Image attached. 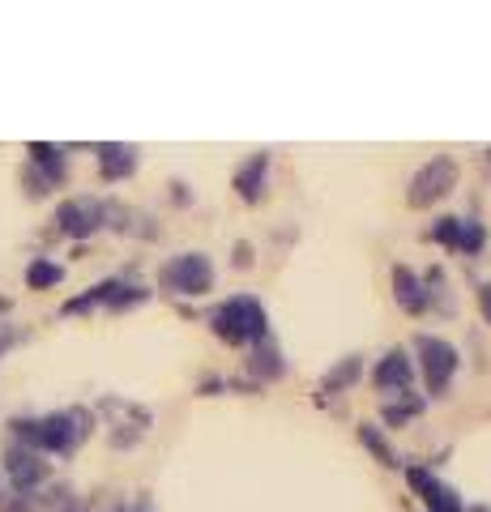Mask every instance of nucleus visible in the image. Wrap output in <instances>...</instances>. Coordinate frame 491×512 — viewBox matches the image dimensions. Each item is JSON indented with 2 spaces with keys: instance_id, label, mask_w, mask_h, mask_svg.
I'll return each instance as SVG.
<instances>
[{
  "instance_id": "nucleus-1",
  "label": "nucleus",
  "mask_w": 491,
  "mask_h": 512,
  "mask_svg": "<svg viewBox=\"0 0 491 512\" xmlns=\"http://www.w3.org/2000/svg\"><path fill=\"white\" fill-rule=\"evenodd\" d=\"M86 410H56L43 414V419H18L13 423V440L22 448H35V453H73L77 444L86 440Z\"/></svg>"
},
{
  "instance_id": "nucleus-2",
  "label": "nucleus",
  "mask_w": 491,
  "mask_h": 512,
  "mask_svg": "<svg viewBox=\"0 0 491 512\" xmlns=\"http://www.w3.org/2000/svg\"><path fill=\"white\" fill-rule=\"evenodd\" d=\"M214 333L227 346H248L265 342V308L252 295H235L214 312Z\"/></svg>"
},
{
  "instance_id": "nucleus-3",
  "label": "nucleus",
  "mask_w": 491,
  "mask_h": 512,
  "mask_svg": "<svg viewBox=\"0 0 491 512\" xmlns=\"http://www.w3.org/2000/svg\"><path fill=\"white\" fill-rule=\"evenodd\" d=\"M158 282L176 295H205L214 286V265L205 252H184V256H171V261L158 269Z\"/></svg>"
},
{
  "instance_id": "nucleus-4",
  "label": "nucleus",
  "mask_w": 491,
  "mask_h": 512,
  "mask_svg": "<svg viewBox=\"0 0 491 512\" xmlns=\"http://www.w3.org/2000/svg\"><path fill=\"white\" fill-rule=\"evenodd\" d=\"M453 188H457V163H453V158L440 154V158H432L427 167H419V175L410 180L406 205H410V210H427V205L445 201Z\"/></svg>"
},
{
  "instance_id": "nucleus-5",
  "label": "nucleus",
  "mask_w": 491,
  "mask_h": 512,
  "mask_svg": "<svg viewBox=\"0 0 491 512\" xmlns=\"http://www.w3.org/2000/svg\"><path fill=\"white\" fill-rule=\"evenodd\" d=\"M419 355H423L427 393L440 397L457 376V346H449L445 338H419Z\"/></svg>"
},
{
  "instance_id": "nucleus-6",
  "label": "nucleus",
  "mask_w": 491,
  "mask_h": 512,
  "mask_svg": "<svg viewBox=\"0 0 491 512\" xmlns=\"http://www.w3.org/2000/svg\"><path fill=\"white\" fill-rule=\"evenodd\" d=\"M103 205L99 201H90V197H73V201H65L56 210V227L65 231V235H73V239H86V235H94L103 227Z\"/></svg>"
},
{
  "instance_id": "nucleus-7",
  "label": "nucleus",
  "mask_w": 491,
  "mask_h": 512,
  "mask_svg": "<svg viewBox=\"0 0 491 512\" xmlns=\"http://www.w3.org/2000/svg\"><path fill=\"white\" fill-rule=\"evenodd\" d=\"M150 291H141V286H124V282H99L90 295H82V299H69L65 303V312L73 316V312H90V308H99V303H107V308H133V303H141Z\"/></svg>"
},
{
  "instance_id": "nucleus-8",
  "label": "nucleus",
  "mask_w": 491,
  "mask_h": 512,
  "mask_svg": "<svg viewBox=\"0 0 491 512\" xmlns=\"http://www.w3.org/2000/svg\"><path fill=\"white\" fill-rule=\"evenodd\" d=\"M5 474H9V483L26 495V491H35V487L43 483V478H47V461L35 453V448L13 444L9 453H5Z\"/></svg>"
},
{
  "instance_id": "nucleus-9",
  "label": "nucleus",
  "mask_w": 491,
  "mask_h": 512,
  "mask_svg": "<svg viewBox=\"0 0 491 512\" xmlns=\"http://www.w3.org/2000/svg\"><path fill=\"white\" fill-rule=\"evenodd\" d=\"M432 239H440V244H449V248H462V252H479L487 235L474 218H440L432 227Z\"/></svg>"
},
{
  "instance_id": "nucleus-10",
  "label": "nucleus",
  "mask_w": 491,
  "mask_h": 512,
  "mask_svg": "<svg viewBox=\"0 0 491 512\" xmlns=\"http://www.w3.org/2000/svg\"><path fill=\"white\" fill-rule=\"evenodd\" d=\"M372 380H376V389H385V393H406L410 380H415V363L406 359V350H389V355L376 363Z\"/></svg>"
},
{
  "instance_id": "nucleus-11",
  "label": "nucleus",
  "mask_w": 491,
  "mask_h": 512,
  "mask_svg": "<svg viewBox=\"0 0 491 512\" xmlns=\"http://www.w3.org/2000/svg\"><path fill=\"white\" fill-rule=\"evenodd\" d=\"M406 478H410V487H419V495H423L427 504H432V512H462V500H457V491H449L445 483H436V478L427 474V470L410 466Z\"/></svg>"
},
{
  "instance_id": "nucleus-12",
  "label": "nucleus",
  "mask_w": 491,
  "mask_h": 512,
  "mask_svg": "<svg viewBox=\"0 0 491 512\" xmlns=\"http://www.w3.org/2000/svg\"><path fill=\"white\" fill-rule=\"evenodd\" d=\"M393 291H398V303H402V308H406L410 316L427 312V295H423V286H419V278L410 274L406 265L393 269Z\"/></svg>"
},
{
  "instance_id": "nucleus-13",
  "label": "nucleus",
  "mask_w": 491,
  "mask_h": 512,
  "mask_svg": "<svg viewBox=\"0 0 491 512\" xmlns=\"http://www.w3.org/2000/svg\"><path fill=\"white\" fill-rule=\"evenodd\" d=\"M133 167H137V154L129 146H99L103 180H124V175H133Z\"/></svg>"
},
{
  "instance_id": "nucleus-14",
  "label": "nucleus",
  "mask_w": 491,
  "mask_h": 512,
  "mask_svg": "<svg viewBox=\"0 0 491 512\" xmlns=\"http://www.w3.org/2000/svg\"><path fill=\"white\" fill-rule=\"evenodd\" d=\"M265 167H269V158H265V154H252L248 163H244L240 171H235V188H240V197H244V201H261Z\"/></svg>"
},
{
  "instance_id": "nucleus-15",
  "label": "nucleus",
  "mask_w": 491,
  "mask_h": 512,
  "mask_svg": "<svg viewBox=\"0 0 491 512\" xmlns=\"http://www.w3.org/2000/svg\"><path fill=\"white\" fill-rule=\"evenodd\" d=\"M60 278H65V269H60L56 261H30V269H26V286L30 291H47V286H56Z\"/></svg>"
},
{
  "instance_id": "nucleus-16",
  "label": "nucleus",
  "mask_w": 491,
  "mask_h": 512,
  "mask_svg": "<svg viewBox=\"0 0 491 512\" xmlns=\"http://www.w3.org/2000/svg\"><path fill=\"white\" fill-rule=\"evenodd\" d=\"M363 372V363L351 355V359H342L338 367H334V372H329L325 376V393H338V389H346V384H355V376Z\"/></svg>"
},
{
  "instance_id": "nucleus-17",
  "label": "nucleus",
  "mask_w": 491,
  "mask_h": 512,
  "mask_svg": "<svg viewBox=\"0 0 491 512\" xmlns=\"http://www.w3.org/2000/svg\"><path fill=\"white\" fill-rule=\"evenodd\" d=\"M359 440H363V444H368V448H372V453H376V461H380V466H398V457H393V453H389V444H385V436H380V431H376L372 423H363V427H359Z\"/></svg>"
},
{
  "instance_id": "nucleus-18",
  "label": "nucleus",
  "mask_w": 491,
  "mask_h": 512,
  "mask_svg": "<svg viewBox=\"0 0 491 512\" xmlns=\"http://www.w3.org/2000/svg\"><path fill=\"white\" fill-rule=\"evenodd\" d=\"M252 367H257L261 376H278V372H282V363H278V350H274V346H265V350L257 346V355H252Z\"/></svg>"
},
{
  "instance_id": "nucleus-19",
  "label": "nucleus",
  "mask_w": 491,
  "mask_h": 512,
  "mask_svg": "<svg viewBox=\"0 0 491 512\" xmlns=\"http://www.w3.org/2000/svg\"><path fill=\"white\" fill-rule=\"evenodd\" d=\"M419 410H423V402H406V406H389V410H385V419H389V423H398V427H402L406 419H415V414H419Z\"/></svg>"
},
{
  "instance_id": "nucleus-20",
  "label": "nucleus",
  "mask_w": 491,
  "mask_h": 512,
  "mask_svg": "<svg viewBox=\"0 0 491 512\" xmlns=\"http://www.w3.org/2000/svg\"><path fill=\"white\" fill-rule=\"evenodd\" d=\"M13 342H18V333H13V329H0V355H5Z\"/></svg>"
},
{
  "instance_id": "nucleus-21",
  "label": "nucleus",
  "mask_w": 491,
  "mask_h": 512,
  "mask_svg": "<svg viewBox=\"0 0 491 512\" xmlns=\"http://www.w3.org/2000/svg\"><path fill=\"white\" fill-rule=\"evenodd\" d=\"M120 512H129V508H120ZM137 512H150V504H146V500H141V504H137Z\"/></svg>"
},
{
  "instance_id": "nucleus-22",
  "label": "nucleus",
  "mask_w": 491,
  "mask_h": 512,
  "mask_svg": "<svg viewBox=\"0 0 491 512\" xmlns=\"http://www.w3.org/2000/svg\"><path fill=\"white\" fill-rule=\"evenodd\" d=\"M487 158H491V150H487Z\"/></svg>"
}]
</instances>
